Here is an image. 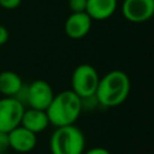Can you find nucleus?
<instances>
[{
  "label": "nucleus",
  "instance_id": "nucleus-1",
  "mask_svg": "<svg viewBox=\"0 0 154 154\" xmlns=\"http://www.w3.org/2000/svg\"><path fill=\"white\" fill-rule=\"evenodd\" d=\"M130 78L122 70H113L100 77L95 99L97 103L105 107H116L122 105L130 93Z\"/></svg>",
  "mask_w": 154,
  "mask_h": 154
},
{
  "label": "nucleus",
  "instance_id": "nucleus-2",
  "mask_svg": "<svg viewBox=\"0 0 154 154\" xmlns=\"http://www.w3.org/2000/svg\"><path fill=\"white\" fill-rule=\"evenodd\" d=\"M82 100L71 89L54 94L53 100L46 109L49 124L55 128L72 125L82 112Z\"/></svg>",
  "mask_w": 154,
  "mask_h": 154
},
{
  "label": "nucleus",
  "instance_id": "nucleus-3",
  "mask_svg": "<svg viewBox=\"0 0 154 154\" xmlns=\"http://www.w3.org/2000/svg\"><path fill=\"white\" fill-rule=\"evenodd\" d=\"M84 146V135L75 124L55 128L49 138L52 154H83Z\"/></svg>",
  "mask_w": 154,
  "mask_h": 154
},
{
  "label": "nucleus",
  "instance_id": "nucleus-4",
  "mask_svg": "<svg viewBox=\"0 0 154 154\" xmlns=\"http://www.w3.org/2000/svg\"><path fill=\"white\" fill-rule=\"evenodd\" d=\"M100 76L96 69L89 64H81L75 67L71 77V90L81 99L95 95Z\"/></svg>",
  "mask_w": 154,
  "mask_h": 154
},
{
  "label": "nucleus",
  "instance_id": "nucleus-5",
  "mask_svg": "<svg viewBox=\"0 0 154 154\" xmlns=\"http://www.w3.org/2000/svg\"><path fill=\"white\" fill-rule=\"evenodd\" d=\"M25 107L14 97L4 96L0 99V131L10 132L20 125Z\"/></svg>",
  "mask_w": 154,
  "mask_h": 154
},
{
  "label": "nucleus",
  "instance_id": "nucleus-6",
  "mask_svg": "<svg viewBox=\"0 0 154 154\" xmlns=\"http://www.w3.org/2000/svg\"><path fill=\"white\" fill-rule=\"evenodd\" d=\"M54 93L51 84L43 79H36L28 84L26 106L30 108L46 111L53 100Z\"/></svg>",
  "mask_w": 154,
  "mask_h": 154
},
{
  "label": "nucleus",
  "instance_id": "nucleus-7",
  "mask_svg": "<svg viewBox=\"0 0 154 154\" xmlns=\"http://www.w3.org/2000/svg\"><path fill=\"white\" fill-rule=\"evenodd\" d=\"M122 13L131 23H144L154 14V0H124Z\"/></svg>",
  "mask_w": 154,
  "mask_h": 154
},
{
  "label": "nucleus",
  "instance_id": "nucleus-8",
  "mask_svg": "<svg viewBox=\"0 0 154 154\" xmlns=\"http://www.w3.org/2000/svg\"><path fill=\"white\" fill-rule=\"evenodd\" d=\"M91 18L85 12L71 13L64 24L65 34L72 40L83 38L91 28Z\"/></svg>",
  "mask_w": 154,
  "mask_h": 154
},
{
  "label": "nucleus",
  "instance_id": "nucleus-9",
  "mask_svg": "<svg viewBox=\"0 0 154 154\" xmlns=\"http://www.w3.org/2000/svg\"><path fill=\"white\" fill-rule=\"evenodd\" d=\"M10 148L17 153H29L36 146V134L29 131L22 125H18L8 132Z\"/></svg>",
  "mask_w": 154,
  "mask_h": 154
},
{
  "label": "nucleus",
  "instance_id": "nucleus-10",
  "mask_svg": "<svg viewBox=\"0 0 154 154\" xmlns=\"http://www.w3.org/2000/svg\"><path fill=\"white\" fill-rule=\"evenodd\" d=\"M20 125L37 135L47 129V126L49 125V120L46 111L29 107V108H25L23 112Z\"/></svg>",
  "mask_w": 154,
  "mask_h": 154
},
{
  "label": "nucleus",
  "instance_id": "nucleus-11",
  "mask_svg": "<svg viewBox=\"0 0 154 154\" xmlns=\"http://www.w3.org/2000/svg\"><path fill=\"white\" fill-rule=\"evenodd\" d=\"M117 4V0H87L85 13L91 20H105L116 12Z\"/></svg>",
  "mask_w": 154,
  "mask_h": 154
},
{
  "label": "nucleus",
  "instance_id": "nucleus-12",
  "mask_svg": "<svg viewBox=\"0 0 154 154\" xmlns=\"http://www.w3.org/2000/svg\"><path fill=\"white\" fill-rule=\"evenodd\" d=\"M20 76L13 71H2L0 72V93L4 96L13 97L16 93L23 85Z\"/></svg>",
  "mask_w": 154,
  "mask_h": 154
},
{
  "label": "nucleus",
  "instance_id": "nucleus-13",
  "mask_svg": "<svg viewBox=\"0 0 154 154\" xmlns=\"http://www.w3.org/2000/svg\"><path fill=\"white\" fill-rule=\"evenodd\" d=\"M69 7H70L72 13L85 12L87 0H69Z\"/></svg>",
  "mask_w": 154,
  "mask_h": 154
},
{
  "label": "nucleus",
  "instance_id": "nucleus-14",
  "mask_svg": "<svg viewBox=\"0 0 154 154\" xmlns=\"http://www.w3.org/2000/svg\"><path fill=\"white\" fill-rule=\"evenodd\" d=\"M22 4V0H0V6L5 10H14Z\"/></svg>",
  "mask_w": 154,
  "mask_h": 154
},
{
  "label": "nucleus",
  "instance_id": "nucleus-15",
  "mask_svg": "<svg viewBox=\"0 0 154 154\" xmlns=\"http://www.w3.org/2000/svg\"><path fill=\"white\" fill-rule=\"evenodd\" d=\"M10 148V141H8V132L0 131V152H5Z\"/></svg>",
  "mask_w": 154,
  "mask_h": 154
},
{
  "label": "nucleus",
  "instance_id": "nucleus-16",
  "mask_svg": "<svg viewBox=\"0 0 154 154\" xmlns=\"http://www.w3.org/2000/svg\"><path fill=\"white\" fill-rule=\"evenodd\" d=\"M8 37H10V34H8L7 28L0 24V46L5 45L8 40Z\"/></svg>",
  "mask_w": 154,
  "mask_h": 154
},
{
  "label": "nucleus",
  "instance_id": "nucleus-17",
  "mask_svg": "<svg viewBox=\"0 0 154 154\" xmlns=\"http://www.w3.org/2000/svg\"><path fill=\"white\" fill-rule=\"evenodd\" d=\"M83 154H111L106 148H102V147H94V148H90L88 149L87 152H83Z\"/></svg>",
  "mask_w": 154,
  "mask_h": 154
},
{
  "label": "nucleus",
  "instance_id": "nucleus-18",
  "mask_svg": "<svg viewBox=\"0 0 154 154\" xmlns=\"http://www.w3.org/2000/svg\"><path fill=\"white\" fill-rule=\"evenodd\" d=\"M0 154H6V153L5 152H0Z\"/></svg>",
  "mask_w": 154,
  "mask_h": 154
}]
</instances>
